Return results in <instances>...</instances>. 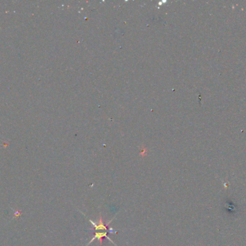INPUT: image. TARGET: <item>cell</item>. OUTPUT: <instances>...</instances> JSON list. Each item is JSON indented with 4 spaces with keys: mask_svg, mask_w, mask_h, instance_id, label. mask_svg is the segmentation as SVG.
<instances>
[{
    "mask_svg": "<svg viewBox=\"0 0 246 246\" xmlns=\"http://www.w3.org/2000/svg\"><path fill=\"white\" fill-rule=\"evenodd\" d=\"M112 220H110V221L107 224V223L105 222V220H103V218H102V214H99L97 223L95 222L92 221L91 220H89V222H91V224H92V226H93V228L91 229L90 231L94 232V236L93 237H92V239L88 242V243L87 244L86 246H88V245L91 244V243L95 240H97L98 241H99V243H100V245L102 246V245H103L104 238H107L108 240H109L110 242H112L115 246H117L112 240H111L110 238H109V236H108V233H109V232L110 233H116V232L113 231V230H112V228H109V225L111 224Z\"/></svg>",
    "mask_w": 246,
    "mask_h": 246,
    "instance_id": "cell-1",
    "label": "cell"
},
{
    "mask_svg": "<svg viewBox=\"0 0 246 246\" xmlns=\"http://www.w3.org/2000/svg\"><path fill=\"white\" fill-rule=\"evenodd\" d=\"M224 206L226 212L229 214H234L237 210V207L235 205V204L231 200H228V199L225 200L224 203Z\"/></svg>",
    "mask_w": 246,
    "mask_h": 246,
    "instance_id": "cell-2",
    "label": "cell"
}]
</instances>
